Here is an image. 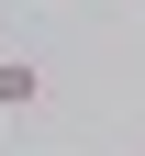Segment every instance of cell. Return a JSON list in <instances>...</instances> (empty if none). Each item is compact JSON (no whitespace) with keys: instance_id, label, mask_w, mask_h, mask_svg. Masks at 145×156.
I'll return each instance as SVG.
<instances>
[{"instance_id":"obj_1","label":"cell","mask_w":145,"mask_h":156,"mask_svg":"<svg viewBox=\"0 0 145 156\" xmlns=\"http://www.w3.org/2000/svg\"><path fill=\"white\" fill-rule=\"evenodd\" d=\"M45 101V67H34V56H0V112H34Z\"/></svg>"}]
</instances>
